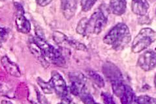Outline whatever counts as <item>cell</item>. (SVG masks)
I'll use <instances>...</instances> for the list:
<instances>
[{
  "mask_svg": "<svg viewBox=\"0 0 156 104\" xmlns=\"http://www.w3.org/2000/svg\"><path fill=\"white\" fill-rule=\"evenodd\" d=\"M103 72L112 85L113 92L117 96H121L125 88L121 71L115 64L106 62L103 66Z\"/></svg>",
  "mask_w": 156,
  "mask_h": 104,
  "instance_id": "obj_3",
  "label": "cell"
},
{
  "mask_svg": "<svg viewBox=\"0 0 156 104\" xmlns=\"http://www.w3.org/2000/svg\"><path fill=\"white\" fill-rule=\"evenodd\" d=\"M9 34L8 29L5 28H1V42L5 40Z\"/></svg>",
  "mask_w": 156,
  "mask_h": 104,
  "instance_id": "obj_24",
  "label": "cell"
},
{
  "mask_svg": "<svg viewBox=\"0 0 156 104\" xmlns=\"http://www.w3.org/2000/svg\"><path fill=\"white\" fill-rule=\"evenodd\" d=\"M37 82L38 85L40 86L42 90H43L45 93L51 94L53 93V90L54 89L51 86L50 82H45L41 78L39 77L37 79Z\"/></svg>",
  "mask_w": 156,
  "mask_h": 104,
  "instance_id": "obj_17",
  "label": "cell"
},
{
  "mask_svg": "<svg viewBox=\"0 0 156 104\" xmlns=\"http://www.w3.org/2000/svg\"><path fill=\"white\" fill-rule=\"evenodd\" d=\"M49 82L55 93L61 99L68 96L66 83L63 77L59 73L55 71L52 72V76Z\"/></svg>",
  "mask_w": 156,
  "mask_h": 104,
  "instance_id": "obj_7",
  "label": "cell"
},
{
  "mask_svg": "<svg viewBox=\"0 0 156 104\" xmlns=\"http://www.w3.org/2000/svg\"><path fill=\"white\" fill-rule=\"evenodd\" d=\"M53 0H36L37 4L41 6H45L50 4Z\"/></svg>",
  "mask_w": 156,
  "mask_h": 104,
  "instance_id": "obj_25",
  "label": "cell"
},
{
  "mask_svg": "<svg viewBox=\"0 0 156 104\" xmlns=\"http://www.w3.org/2000/svg\"><path fill=\"white\" fill-rule=\"evenodd\" d=\"M98 0H82L81 6L83 11L87 12L92 8Z\"/></svg>",
  "mask_w": 156,
  "mask_h": 104,
  "instance_id": "obj_21",
  "label": "cell"
},
{
  "mask_svg": "<svg viewBox=\"0 0 156 104\" xmlns=\"http://www.w3.org/2000/svg\"><path fill=\"white\" fill-rule=\"evenodd\" d=\"M136 103L139 104H156V98L147 96H141L135 99Z\"/></svg>",
  "mask_w": 156,
  "mask_h": 104,
  "instance_id": "obj_18",
  "label": "cell"
},
{
  "mask_svg": "<svg viewBox=\"0 0 156 104\" xmlns=\"http://www.w3.org/2000/svg\"><path fill=\"white\" fill-rule=\"evenodd\" d=\"M101 96L103 100L104 103L105 104H115V103L112 96L108 93H102Z\"/></svg>",
  "mask_w": 156,
  "mask_h": 104,
  "instance_id": "obj_23",
  "label": "cell"
},
{
  "mask_svg": "<svg viewBox=\"0 0 156 104\" xmlns=\"http://www.w3.org/2000/svg\"><path fill=\"white\" fill-rule=\"evenodd\" d=\"M53 37H54L55 41L58 43H62L63 42L66 41L67 38L63 33L59 32H55L54 33Z\"/></svg>",
  "mask_w": 156,
  "mask_h": 104,
  "instance_id": "obj_22",
  "label": "cell"
},
{
  "mask_svg": "<svg viewBox=\"0 0 156 104\" xmlns=\"http://www.w3.org/2000/svg\"><path fill=\"white\" fill-rule=\"evenodd\" d=\"M119 98L122 104H131L135 99V93L132 89L129 86L126 85L123 92Z\"/></svg>",
  "mask_w": 156,
  "mask_h": 104,
  "instance_id": "obj_14",
  "label": "cell"
},
{
  "mask_svg": "<svg viewBox=\"0 0 156 104\" xmlns=\"http://www.w3.org/2000/svg\"><path fill=\"white\" fill-rule=\"evenodd\" d=\"M139 67L141 69L148 72L156 67V52L149 50L140 55L137 62Z\"/></svg>",
  "mask_w": 156,
  "mask_h": 104,
  "instance_id": "obj_9",
  "label": "cell"
},
{
  "mask_svg": "<svg viewBox=\"0 0 156 104\" xmlns=\"http://www.w3.org/2000/svg\"><path fill=\"white\" fill-rule=\"evenodd\" d=\"M155 86H156V77H155Z\"/></svg>",
  "mask_w": 156,
  "mask_h": 104,
  "instance_id": "obj_26",
  "label": "cell"
},
{
  "mask_svg": "<svg viewBox=\"0 0 156 104\" xmlns=\"http://www.w3.org/2000/svg\"><path fill=\"white\" fill-rule=\"evenodd\" d=\"M66 41L67 42V43L70 46H72L75 49L82 50H85L87 49V47L86 45H84L82 43H80L77 41L75 40V39L67 37Z\"/></svg>",
  "mask_w": 156,
  "mask_h": 104,
  "instance_id": "obj_19",
  "label": "cell"
},
{
  "mask_svg": "<svg viewBox=\"0 0 156 104\" xmlns=\"http://www.w3.org/2000/svg\"><path fill=\"white\" fill-rule=\"evenodd\" d=\"M80 97L81 98V100L83 102V103L84 104H96L93 96L87 91L82 93L81 96H80Z\"/></svg>",
  "mask_w": 156,
  "mask_h": 104,
  "instance_id": "obj_20",
  "label": "cell"
},
{
  "mask_svg": "<svg viewBox=\"0 0 156 104\" xmlns=\"http://www.w3.org/2000/svg\"></svg>",
  "mask_w": 156,
  "mask_h": 104,
  "instance_id": "obj_27",
  "label": "cell"
},
{
  "mask_svg": "<svg viewBox=\"0 0 156 104\" xmlns=\"http://www.w3.org/2000/svg\"><path fill=\"white\" fill-rule=\"evenodd\" d=\"M14 6L16 9V17L15 25L18 32L24 34L30 32L31 29V25L27 18L25 16L24 8L20 3L15 2Z\"/></svg>",
  "mask_w": 156,
  "mask_h": 104,
  "instance_id": "obj_8",
  "label": "cell"
},
{
  "mask_svg": "<svg viewBox=\"0 0 156 104\" xmlns=\"http://www.w3.org/2000/svg\"><path fill=\"white\" fill-rule=\"evenodd\" d=\"M126 0H111L109 8L113 14L120 16L126 11Z\"/></svg>",
  "mask_w": 156,
  "mask_h": 104,
  "instance_id": "obj_13",
  "label": "cell"
},
{
  "mask_svg": "<svg viewBox=\"0 0 156 104\" xmlns=\"http://www.w3.org/2000/svg\"><path fill=\"white\" fill-rule=\"evenodd\" d=\"M1 64L7 72L15 77L21 76V72L18 65L13 62L7 56H4L1 59Z\"/></svg>",
  "mask_w": 156,
  "mask_h": 104,
  "instance_id": "obj_11",
  "label": "cell"
},
{
  "mask_svg": "<svg viewBox=\"0 0 156 104\" xmlns=\"http://www.w3.org/2000/svg\"><path fill=\"white\" fill-rule=\"evenodd\" d=\"M156 40V32L150 28H144L140 31L133 42L132 50L137 53L146 49Z\"/></svg>",
  "mask_w": 156,
  "mask_h": 104,
  "instance_id": "obj_4",
  "label": "cell"
},
{
  "mask_svg": "<svg viewBox=\"0 0 156 104\" xmlns=\"http://www.w3.org/2000/svg\"><path fill=\"white\" fill-rule=\"evenodd\" d=\"M88 74L92 80L98 86L99 88H103L105 87V81L103 78L98 73L96 72L93 70H89Z\"/></svg>",
  "mask_w": 156,
  "mask_h": 104,
  "instance_id": "obj_15",
  "label": "cell"
},
{
  "mask_svg": "<svg viewBox=\"0 0 156 104\" xmlns=\"http://www.w3.org/2000/svg\"><path fill=\"white\" fill-rule=\"evenodd\" d=\"M108 22V12L99 8L93 13L88 20L87 34H99L106 25Z\"/></svg>",
  "mask_w": 156,
  "mask_h": 104,
  "instance_id": "obj_5",
  "label": "cell"
},
{
  "mask_svg": "<svg viewBox=\"0 0 156 104\" xmlns=\"http://www.w3.org/2000/svg\"><path fill=\"white\" fill-rule=\"evenodd\" d=\"M131 8L135 14L144 16L147 13L149 5L147 0H132Z\"/></svg>",
  "mask_w": 156,
  "mask_h": 104,
  "instance_id": "obj_12",
  "label": "cell"
},
{
  "mask_svg": "<svg viewBox=\"0 0 156 104\" xmlns=\"http://www.w3.org/2000/svg\"><path fill=\"white\" fill-rule=\"evenodd\" d=\"M131 35L127 25L119 23L113 26L104 37V43L115 50H120L130 43Z\"/></svg>",
  "mask_w": 156,
  "mask_h": 104,
  "instance_id": "obj_1",
  "label": "cell"
},
{
  "mask_svg": "<svg viewBox=\"0 0 156 104\" xmlns=\"http://www.w3.org/2000/svg\"><path fill=\"white\" fill-rule=\"evenodd\" d=\"M71 82L70 90L74 96H80L87 92V79L83 73L79 72H71L69 74Z\"/></svg>",
  "mask_w": 156,
  "mask_h": 104,
  "instance_id": "obj_6",
  "label": "cell"
},
{
  "mask_svg": "<svg viewBox=\"0 0 156 104\" xmlns=\"http://www.w3.org/2000/svg\"><path fill=\"white\" fill-rule=\"evenodd\" d=\"M32 43L37 46L44 60L58 67L66 65V61L60 50L47 42L43 38L37 36L32 39Z\"/></svg>",
  "mask_w": 156,
  "mask_h": 104,
  "instance_id": "obj_2",
  "label": "cell"
},
{
  "mask_svg": "<svg viewBox=\"0 0 156 104\" xmlns=\"http://www.w3.org/2000/svg\"><path fill=\"white\" fill-rule=\"evenodd\" d=\"M61 7L64 17L69 20L74 16L77 10V0H61Z\"/></svg>",
  "mask_w": 156,
  "mask_h": 104,
  "instance_id": "obj_10",
  "label": "cell"
},
{
  "mask_svg": "<svg viewBox=\"0 0 156 104\" xmlns=\"http://www.w3.org/2000/svg\"><path fill=\"white\" fill-rule=\"evenodd\" d=\"M88 20L87 18H83L78 23L76 29V32L78 33L83 36L87 35Z\"/></svg>",
  "mask_w": 156,
  "mask_h": 104,
  "instance_id": "obj_16",
  "label": "cell"
}]
</instances>
